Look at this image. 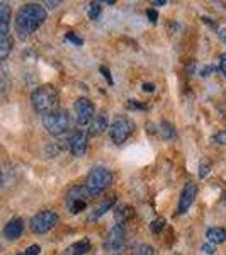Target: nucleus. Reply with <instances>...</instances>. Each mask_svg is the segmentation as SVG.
Here are the masks:
<instances>
[{
    "mask_svg": "<svg viewBox=\"0 0 226 255\" xmlns=\"http://www.w3.org/2000/svg\"><path fill=\"white\" fill-rule=\"evenodd\" d=\"M46 9L39 3H26L15 15V32L20 39H27L46 20Z\"/></svg>",
    "mask_w": 226,
    "mask_h": 255,
    "instance_id": "f257e3e1",
    "label": "nucleus"
},
{
    "mask_svg": "<svg viewBox=\"0 0 226 255\" xmlns=\"http://www.w3.org/2000/svg\"><path fill=\"white\" fill-rule=\"evenodd\" d=\"M31 102L36 113L39 114H49L56 111L60 102V94L53 85H41L31 94Z\"/></svg>",
    "mask_w": 226,
    "mask_h": 255,
    "instance_id": "f03ea898",
    "label": "nucleus"
},
{
    "mask_svg": "<svg viewBox=\"0 0 226 255\" xmlns=\"http://www.w3.org/2000/svg\"><path fill=\"white\" fill-rule=\"evenodd\" d=\"M70 125H72V121H70V114L67 111L56 109V111H53V113L44 114L43 116L44 129H46L49 134H53V136H61V134H65L70 129Z\"/></svg>",
    "mask_w": 226,
    "mask_h": 255,
    "instance_id": "7ed1b4c3",
    "label": "nucleus"
},
{
    "mask_svg": "<svg viewBox=\"0 0 226 255\" xmlns=\"http://www.w3.org/2000/svg\"><path fill=\"white\" fill-rule=\"evenodd\" d=\"M113 184V174L106 167H94L87 175V191L92 196H97L104 192Z\"/></svg>",
    "mask_w": 226,
    "mask_h": 255,
    "instance_id": "20e7f679",
    "label": "nucleus"
},
{
    "mask_svg": "<svg viewBox=\"0 0 226 255\" xmlns=\"http://www.w3.org/2000/svg\"><path fill=\"white\" fill-rule=\"evenodd\" d=\"M92 194L84 186H75L67 192V208L72 215H79L84 209H87L89 201Z\"/></svg>",
    "mask_w": 226,
    "mask_h": 255,
    "instance_id": "39448f33",
    "label": "nucleus"
},
{
    "mask_svg": "<svg viewBox=\"0 0 226 255\" xmlns=\"http://www.w3.org/2000/svg\"><path fill=\"white\" fill-rule=\"evenodd\" d=\"M133 129H134V125L128 118H117L116 121L109 126L111 139H113L116 145H122V143L131 136Z\"/></svg>",
    "mask_w": 226,
    "mask_h": 255,
    "instance_id": "423d86ee",
    "label": "nucleus"
},
{
    "mask_svg": "<svg viewBox=\"0 0 226 255\" xmlns=\"http://www.w3.org/2000/svg\"><path fill=\"white\" fill-rule=\"evenodd\" d=\"M56 223H58V215L55 211H39L38 215L31 218V230L38 235H43Z\"/></svg>",
    "mask_w": 226,
    "mask_h": 255,
    "instance_id": "0eeeda50",
    "label": "nucleus"
},
{
    "mask_svg": "<svg viewBox=\"0 0 226 255\" xmlns=\"http://www.w3.org/2000/svg\"><path fill=\"white\" fill-rule=\"evenodd\" d=\"M73 109H75L77 123L82 126L90 125V121H92L94 116H96V106H94V102L87 97L77 99L75 104H73Z\"/></svg>",
    "mask_w": 226,
    "mask_h": 255,
    "instance_id": "6e6552de",
    "label": "nucleus"
},
{
    "mask_svg": "<svg viewBox=\"0 0 226 255\" xmlns=\"http://www.w3.org/2000/svg\"><path fill=\"white\" fill-rule=\"evenodd\" d=\"M87 146H89V134L85 131H77L68 139L70 153L73 157H84L85 151H87Z\"/></svg>",
    "mask_w": 226,
    "mask_h": 255,
    "instance_id": "1a4fd4ad",
    "label": "nucleus"
},
{
    "mask_svg": "<svg viewBox=\"0 0 226 255\" xmlns=\"http://www.w3.org/2000/svg\"><path fill=\"white\" fill-rule=\"evenodd\" d=\"M197 196V186L192 182L186 184V187L182 189V194H180V201H179V215H186L189 211V208L192 206Z\"/></svg>",
    "mask_w": 226,
    "mask_h": 255,
    "instance_id": "9d476101",
    "label": "nucleus"
},
{
    "mask_svg": "<svg viewBox=\"0 0 226 255\" xmlns=\"http://www.w3.org/2000/svg\"><path fill=\"white\" fill-rule=\"evenodd\" d=\"M122 245H124V228L117 223L111 228L109 235L106 238V247H108L109 250H113V252H116Z\"/></svg>",
    "mask_w": 226,
    "mask_h": 255,
    "instance_id": "9b49d317",
    "label": "nucleus"
},
{
    "mask_svg": "<svg viewBox=\"0 0 226 255\" xmlns=\"http://www.w3.org/2000/svg\"><path fill=\"white\" fill-rule=\"evenodd\" d=\"M106 129H109V118L106 113H99L90 121V128L87 131L89 136H101Z\"/></svg>",
    "mask_w": 226,
    "mask_h": 255,
    "instance_id": "f8f14e48",
    "label": "nucleus"
},
{
    "mask_svg": "<svg viewBox=\"0 0 226 255\" xmlns=\"http://www.w3.org/2000/svg\"><path fill=\"white\" fill-rule=\"evenodd\" d=\"M22 232H24L22 218H14V220H10L9 223L5 225V228H3V237H5L7 240H17V238L22 235Z\"/></svg>",
    "mask_w": 226,
    "mask_h": 255,
    "instance_id": "ddd939ff",
    "label": "nucleus"
},
{
    "mask_svg": "<svg viewBox=\"0 0 226 255\" xmlns=\"http://www.w3.org/2000/svg\"><path fill=\"white\" fill-rule=\"evenodd\" d=\"M116 204V196H109V197H106L104 201H102L101 204H97L96 208H94V211L90 213V216H89V221H96L99 220L101 216H104L106 213L109 211L111 208Z\"/></svg>",
    "mask_w": 226,
    "mask_h": 255,
    "instance_id": "4468645a",
    "label": "nucleus"
},
{
    "mask_svg": "<svg viewBox=\"0 0 226 255\" xmlns=\"http://www.w3.org/2000/svg\"><path fill=\"white\" fill-rule=\"evenodd\" d=\"M10 24V5L7 2H0V34H9Z\"/></svg>",
    "mask_w": 226,
    "mask_h": 255,
    "instance_id": "2eb2a0df",
    "label": "nucleus"
},
{
    "mask_svg": "<svg viewBox=\"0 0 226 255\" xmlns=\"http://www.w3.org/2000/svg\"><path fill=\"white\" fill-rule=\"evenodd\" d=\"M90 247H92V245H90L89 238H82V240H79V242H75V244L70 245L68 249L63 252V255H84V254L89 252Z\"/></svg>",
    "mask_w": 226,
    "mask_h": 255,
    "instance_id": "dca6fc26",
    "label": "nucleus"
},
{
    "mask_svg": "<svg viewBox=\"0 0 226 255\" xmlns=\"http://www.w3.org/2000/svg\"><path fill=\"white\" fill-rule=\"evenodd\" d=\"M14 46V41H12L10 34H0V61L7 60Z\"/></svg>",
    "mask_w": 226,
    "mask_h": 255,
    "instance_id": "f3484780",
    "label": "nucleus"
},
{
    "mask_svg": "<svg viewBox=\"0 0 226 255\" xmlns=\"http://www.w3.org/2000/svg\"><path fill=\"white\" fill-rule=\"evenodd\" d=\"M206 238L209 240V244L213 245H220L226 242V230L225 228H209L206 232Z\"/></svg>",
    "mask_w": 226,
    "mask_h": 255,
    "instance_id": "a211bd4d",
    "label": "nucleus"
},
{
    "mask_svg": "<svg viewBox=\"0 0 226 255\" xmlns=\"http://www.w3.org/2000/svg\"><path fill=\"white\" fill-rule=\"evenodd\" d=\"M134 215V209L129 206V204H117L116 211H114V216H116L117 223L121 225L122 221H128L129 218H133Z\"/></svg>",
    "mask_w": 226,
    "mask_h": 255,
    "instance_id": "6ab92c4d",
    "label": "nucleus"
},
{
    "mask_svg": "<svg viewBox=\"0 0 226 255\" xmlns=\"http://www.w3.org/2000/svg\"><path fill=\"white\" fill-rule=\"evenodd\" d=\"M160 133H162V136L165 139H172L175 136L174 126H172L168 121H162V125H160Z\"/></svg>",
    "mask_w": 226,
    "mask_h": 255,
    "instance_id": "aec40b11",
    "label": "nucleus"
},
{
    "mask_svg": "<svg viewBox=\"0 0 226 255\" xmlns=\"http://www.w3.org/2000/svg\"><path fill=\"white\" fill-rule=\"evenodd\" d=\"M9 85H10L9 73H7L3 68H0V96H3V94L9 90Z\"/></svg>",
    "mask_w": 226,
    "mask_h": 255,
    "instance_id": "412c9836",
    "label": "nucleus"
},
{
    "mask_svg": "<svg viewBox=\"0 0 226 255\" xmlns=\"http://www.w3.org/2000/svg\"><path fill=\"white\" fill-rule=\"evenodd\" d=\"M101 12H102V7H101V3H99V2H92V3L89 5V17L92 19V20L99 19Z\"/></svg>",
    "mask_w": 226,
    "mask_h": 255,
    "instance_id": "4be33fe9",
    "label": "nucleus"
},
{
    "mask_svg": "<svg viewBox=\"0 0 226 255\" xmlns=\"http://www.w3.org/2000/svg\"><path fill=\"white\" fill-rule=\"evenodd\" d=\"M151 232L155 233V235H158L160 232H162L163 228H165V220H163V218H157V220H153L151 221Z\"/></svg>",
    "mask_w": 226,
    "mask_h": 255,
    "instance_id": "5701e85b",
    "label": "nucleus"
},
{
    "mask_svg": "<svg viewBox=\"0 0 226 255\" xmlns=\"http://www.w3.org/2000/svg\"><path fill=\"white\" fill-rule=\"evenodd\" d=\"M136 255H155V250L150 245H139Z\"/></svg>",
    "mask_w": 226,
    "mask_h": 255,
    "instance_id": "b1692460",
    "label": "nucleus"
},
{
    "mask_svg": "<svg viewBox=\"0 0 226 255\" xmlns=\"http://www.w3.org/2000/svg\"><path fill=\"white\" fill-rule=\"evenodd\" d=\"M65 38H67V41H70V43L75 44V46H82V44H84V39L79 38V36H75L73 32H67V36H65Z\"/></svg>",
    "mask_w": 226,
    "mask_h": 255,
    "instance_id": "393cba45",
    "label": "nucleus"
},
{
    "mask_svg": "<svg viewBox=\"0 0 226 255\" xmlns=\"http://www.w3.org/2000/svg\"><path fill=\"white\" fill-rule=\"evenodd\" d=\"M39 252H41L39 245H31V247H27V250L24 252V255H39Z\"/></svg>",
    "mask_w": 226,
    "mask_h": 255,
    "instance_id": "a878e982",
    "label": "nucleus"
},
{
    "mask_svg": "<svg viewBox=\"0 0 226 255\" xmlns=\"http://www.w3.org/2000/svg\"><path fill=\"white\" fill-rule=\"evenodd\" d=\"M128 106L129 109H148L146 104H138V101H128Z\"/></svg>",
    "mask_w": 226,
    "mask_h": 255,
    "instance_id": "bb28decb",
    "label": "nucleus"
},
{
    "mask_svg": "<svg viewBox=\"0 0 226 255\" xmlns=\"http://www.w3.org/2000/svg\"><path fill=\"white\" fill-rule=\"evenodd\" d=\"M101 73L106 77V80L109 82V85H113V84H114V80H113V77H111V72H109V68H108V67H101Z\"/></svg>",
    "mask_w": 226,
    "mask_h": 255,
    "instance_id": "cd10ccee",
    "label": "nucleus"
},
{
    "mask_svg": "<svg viewBox=\"0 0 226 255\" xmlns=\"http://www.w3.org/2000/svg\"><path fill=\"white\" fill-rule=\"evenodd\" d=\"M220 72L226 77V53L220 56Z\"/></svg>",
    "mask_w": 226,
    "mask_h": 255,
    "instance_id": "c85d7f7f",
    "label": "nucleus"
},
{
    "mask_svg": "<svg viewBox=\"0 0 226 255\" xmlns=\"http://www.w3.org/2000/svg\"><path fill=\"white\" fill-rule=\"evenodd\" d=\"M215 141L220 143V145H226V131H221L215 136Z\"/></svg>",
    "mask_w": 226,
    "mask_h": 255,
    "instance_id": "c756f323",
    "label": "nucleus"
},
{
    "mask_svg": "<svg viewBox=\"0 0 226 255\" xmlns=\"http://www.w3.org/2000/svg\"><path fill=\"white\" fill-rule=\"evenodd\" d=\"M203 252H206L208 255H215L216 254V247L213 244H206V245H203Z\"/></svg>",
    "mask_w": 226,
    "mask_h": 255,
    "instance_id": "7c9ffc66",
    "label": "nucleus"
},
{
    "mask_svg": "<svg viewBox=\"0 0 226 255\" xmlns=\"http://www.w3.org/2000/svg\"><path fill=\"white\" fill-rule=\"evenodd\" d=\"M209 163H203V165L199 167V177H206L209 174Z\"/></svg>",
    "mask_w": 226,
    "mask_h": 255,
    "instance_id": "2f4dec72",
    "label": "nucleus"
},
{
    "mask_svg": "<svg viewBox=\"0 0 226 255\" xmlns=\"http://www.w3.org/2000/svg\"><path fill=\"white\" fill-rule=\"evenodd\" d=\"M148 14V19L151 20V22H157V19H158V14H157V10H153V9H150L146 12Z\"/></svg>",
    "mask_w": 226,
    "mask_h": 255,
    "instance_id": "473e14b6",
    "label": "nucleus"
},
{
    "mask_svg": "<svg viewBox=\"0 0 226 255\" xmlns=\"http://www.w3.org/2000/svg\"><path fill=\"white\" fill-rule=\"evenodd\" d=\"M215 67H206V68H203V70H201V75H203V77H209V75H211V73H215Z\"/></svg>",
    "mask_w": 226,
    "mask_h": 255,
    "instance_id": "72a5a7b5",
    "label": "nucleus"
},
{
    "mask_svg": "<svg viewBox=\"0 0 226 255\" xmlns=\"http://www.w3.org/2000/svg\"><path fill=\"white\" fill-rule=\"evenodd\" d=\"M155 85L153 84H143V90H146V92H153Z\"/></svg>",
    "mask_w": 226,
    "mask_h": 255,
    "instance_id": "f704fd0d",
    "label": "nucleus"
},
{
    "mask_svg": "<svg viewBox=\"0 0 226 255\" xmlns=\"http://www.w3.org/2000/svg\"><path fill=\"white\" fill-rule=\"evenodd\" d=\"M220 39L226 43V29H220Z\"/></svg>",
    "mask_w": 226,
    "mask_h": 255,
    "instance_id": "c9c22d12",
    "label": "nucleus"
},
{
    "mask_svg": "<svg viewBox=\"0 0 226 255\" xmlns=\"http://www.w3.org/2000/svg\"><path fill=\"white\" fill-rule=\"evenodd\" d=\"M61 2H46V5L49 7V9H55L56 5H60Z\"/></svg>",
    "mask_w": 226,
    "mask_h": 255,
    "instance_id": "e433bc0d",
    "label": "nucleus"
},
{
    "mask_svg": "<svg viewBox=\"0 0 226 255\" xmlns=\"http://www.w3.org/2000/svg\"><path fill=\"white\" fill-rule=\"evenodd\" d=\"M151 3H153V5H165V0H153V2H151Z\"/></svg>",
    "mask_w": 226,
    "mask_h": 255,
    "instance_id": "4c0bfd02",
    "label": "nucleus"
},
{
    "mask_svg": "<svg viewBox=\"0 0 226 255\" xmlns=\"http://www.w3.org/2000/svg\"><path fill=\"white\" fill-rule=\"evenodd\" d=\"M2 184H3V175H2V170H0V187H2Z\"/></svg>",
    "mask_w": 226,
    "mask_h": 255,
    "instance_id": "58836bf2",
    "label": "nucleus"
},
{
    "mask_svg": "<svg viewBox=\"0 0 226 255\" xmlns=\"http://www.w3.org/2000/svg\"><path fill=\"white\" fill-rule=\"evenodd\" d=\"M223 201H225V204H226V194H225V199Z\"/></svg>",
    "mask_w": 226,
    "mask_h": 255,
    "instance_id": "ea45409f",
    "label": "nucleus"
},
{
    "mask_svg": "<svg viewBox=\"0 0 226 255\" xmlns=\"http://www.w3.org/2000/svg\"><path fill=\"white\" fill-rule=\"evenodd\" d=\"M17 255H24V252H20V254H17Z\"/></svg>",
    "mask_w": 226,
    "mask_h": 255,
    "instance_id": "a19ab883",
    "label": "nucleus"
},
{
    "mask_svg": "<svg viewBox=\"0 0 226 255\" xmlns=\"http://www.w3.org/2000/svg\"><path fill=\"white\" fill-rule=\"evenodd\" d=\"M0 247H2V244H0Z\"/></svg>",
    "mask_w": 226,
    "mask_h": 255,
    "instance_id": "79ce46f5",
    "label": "nucleus"
},
{
    "mask_svg": "<svg viewBox=\"0 0 226 255\" xmlns=\"http://www.w3.org/2000/svg\"><path fill=\"white\" fill-rule=\"evenodd\" d=\"M116 255H117V254H116Z\"/></svg>",
    "mask_w": 226,
    "mask_h": 255,
    "instance_id": "37998d69",
    "label": "nucleus"
}]
</instances>
